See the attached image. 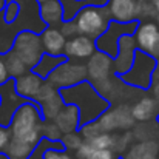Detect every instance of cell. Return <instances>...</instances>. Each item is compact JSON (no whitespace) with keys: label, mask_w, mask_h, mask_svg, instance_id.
Masks as SVG:
<instances>
[{"label":"cell","mask_w":159,"mask_h":159,"mask_svg":"<svg viewBox=\"0 0 159 159\" xmlns=\"http://www.w3.org/2000/svg\"><path fill=\"white\" fill-rule=\"evenodd\" d=\"M65 104H74L79 110V124L96 120L111 104L93 87L91 82L82 80L76 85L59 90Z\"/></svg>","instance_id":"6da1fadb"},{"label":"cell","mask_w":159,"mask_h":159,"mask_svg":"<svg viewBox=\"0 0 159 159\" xmlns=\"http://www.w3.org/2000/svg\"><path fill=\"white\" fill-rule=\"evenodd\" d=\"M42 124L43 117L40 114L39 105L34 101H25L12 114L8 127L11 138L20 139L36 147L42 138Z\"/></svg>","instance_id":"7a4b0ae2"},{"label":"cell","mask_w":159,"mask_h":159,"mask_svg":"<svg viewBox=\"0 0 159 159\" xmlns=\"http://www.w3.org/2000/svg\"><path fill=\"white\" fill-rule=\"evenodd\" d=\"M156 65H158V60L153 56L144 53L141 50H136L130 70L120 74L119 79L125 85H130L139 90H148L153 80V71Z\"/></svg>","instance_id":"3957f363"},{"label":"cell","mask_w":159,"mask_h":159,"mask_svg":"<svg viewBox=\"0 0 159 159\" xmlns=\"http://www.w3.org/2000/svg\"><path fill=\"white\" fill-rule=\"evenodd\" d=\"M73 20L77 26L79 34H85L91 39H96L107 30V26L111 20V16H110L107 5L85 6L74 16Z\"/></svg>","instance_id":"277c9868"},{"label":"cell","mask_w":159,"mask_h":159,"mask_svg":"<svg viewBox=\"0 0 159 159\" xmlns=\"http://www.w3.org/2000/svg\"><path fill=\"white\" fill-rule=\"evenodd\" d=\"M11 50L22 59V62L26 65L28 70H31L43 54V48H42L39 34L31 31V30L19 31L14 37Z\"/></svg>","instance_id":"5b68a950"},{"label":"cell","mask_w":159,"mask_h":159,"mask_svg":"<svg viewBox=\"0 0 159 159\" xmlns=\"http://www.w3.org/2000/svg\"><path fill=\"white\" fill-rule=\"evenodd\" d=\"M138 20H131V22H117V20H110L107 30L94 39V45L96 50L102 51V53L108 54L111 59L117 53V42L119 37L124 34H133L136 31L138 26Z\"/></svg>","instance_id":"8992f818"},{"label":"cell","mask_w":159,"mask_h":159,"mask_svg":"<svg viewBox=\"0 0 159 159\" xmlns=\"http://www.w3.org/2000/svg\"><path fill=\"white\" fill-rule=\"evenodd\" d=\"M85 79H87V66L84 63L82 65L73 63V62H70V59L62 62L59 66H56L47 77V80L50 84H53L57 90L76 85Z\"/></svg>","instance_id":"52a82bcc"},{"label":"cell","mask_w":159,"mask_h":159,"mask_svg":"<svg viewBox=\"0 0 159 159\" xmlns=\"http://www.w3.org/2000/svg\"><path fill=\"white\" fill-rule=\"evenodd\" d=\"M104 131L116 130H128L134 125V117L131 114V108L128 105H116L114 108H107L105 111L96 119Z\"/></svg>","instance_id":"ba28073f"},{"label":"cell","mask_w":159,"mask_h":159,"mask_svg":"<svg viewBox=\"0 0 159 159\" xmlns=\"http://www.w3.org/2000/svg\"><path fill=\"white\" fill-rule=\"evenodd\" d=\"M23 102H25V99L22 96H19L16 91L12 77H9L5 84L0 85V125L2 127L9 125L12 114Z\"/></svg>","instance_id":"9c48e42d"},{"label":"cell","mask_w":159,"mask_h":159,"mask_svg":"<svg viewBox=\"0 0 159 159\" xmlns=\"http://www.w3.org/2000/svg\"><path fill=\"white\" fill-rule=\"evenodd\" d=\"M136 50L138 47H136V40L133 34H124L119 37L117 53L113 57V71L116 76H120L130 70Z\"/></svg>","instance_id":"30bf717a"},{"label":"cell","mask_w":159,"mask_h":159,"mask_svg":"<svg viewBox=\"0 0 159 159\" xmlns=\"http://www.w3.org/2000/svg\"><path fill=\"white\" fill-rule=\"evenodd\" d=\"M94 51H96L94 39H91L85 34H76V36L70 37L63 47V54L68 59H77V60L88 59Z\"/></svg>","instance_id":"8fae6325"},{"label":"cell","mask_w":159,"mask_h":159,"mask_svg":"<svg viewBox=\"0 0 159 159\" xmlns=\"http://www.w3.org/2000/svg\"><path fill=\"white\" fill-rule=\"evenodd\" d=\"M85 66H87V77L91 80V84H94L110 76V70L113 68V59L108 54L96 50L88 57V63Z\"/></svg>","instance_id":"7c38bea8"},{"label":"cell","mask_w":159,"mask_h":159,"mask_svg":"<svg viewBox=\"0 0 159 159\" xmlns=\"http://www.w3.org/2000/svg\"><path fill=\"white\" fill-rule=\"evenodd\" d=\"M43 80L45 79L37 76L34 71H26L14 79V87H16V91L19 96H22L25 101H33L36 98L40 85L43 84Z\"/></svg>","instance_id":"4fadbf2b"},{"label":"cell","mask_w":159,"mask_h":159,"mask_svg":"<svg viewBox=\"0 0 159 159\" xmlns=\"http://www.w3.org/2000/svg\"><path fill=\"white\" fill-rule=\"evenodd\" d=\"M133 34H134L138 50L150 54L152 48H153V43H155L156 37L159 36V28L155 22H144L142 20V22L138 23L136 31Z\"/></svg>","instance_id":"5bb4252c"},{"label":"cell","mask_w":159,"mask_h":159,"mask_svg":"<svg viewBox=\"0 0 159 159\" xmlns=\"http://www.w3.org/2000/svg\"><path fill=\"white\" fill-rule=\"evenodd\" d=\"M39 37H40V43H42L43 53L54 54V56L63 54V47H65L66 37L60 33L59 28L47 26V28H43L39 33Z\"/></svg>","instance_id":"9a60e30c"},{"label":"cell","mask_w":159,"mask_h":159,"mask_svg":"<svg viewBox=\"0 0 159 159\" xmlns=\"http://www.w3.org/2000/svg\"><path fill=\"white\" fill-rule=\"evenodd\" d=\"M54 124L59 127V130L62 133H68V131H76L79 128V110L74 104H65L62 107V110L51 119Z\"/></svg>","instance_id":"2e32d148"},{"label":"cell","mask_w":159,"mask_h":159,"mask_svg":"<svg viewBox=\"0 0 159 159\" xmlns=\"http://www.w3.org/2000/svg\"><path fill=\"white\" fill-rule=\"evenodd\" d=\"M136 3L138 0H108V11L113 20L131 22L136 20Z\"/></svg>","instance_id":"e0dca14e"},{"label":"cell","mask_w":159,"mask_h":159,"mask_svg":"<svg viewBox=\"0 0 159 159\" xmlns=\"http://www.w3.org/2000/svg\"><path fill=\"white\" fill-rule=\"evenodd\" d=\"M39 14L48 26L59 25L63 20V9L59 0H47L43 3H39Z\"/></svg>","instance_id":"ac0fdd59"},{"label":"cell","mask_w":159,"mask_h":159,"mask_svg":"<svg viewBox=\"0 0 159 159\" xmlns=\"http://www.w3.org/2000/svg\"><path fill=\"white\" fill-rule=\"evenodd\" d=\"M159 156V145L155 141H141L130 145L124 159H152Z\"/></svg>","instance_id":"d6986e66"},{"label":"cell","mask_w":159,"mask_h":159,"mask_svg":"<svg viewBox=\"0 0 159 159\" xmlns=\"http://www.w3.org/2000/svg\"><path fill=\"white\" fill-rule=\"evenodd\" d=\"M158 105L155 102L153 98L150 96H145V98H141L131 108V114L134 117V120H139V122H147L150 119H153L156 114H158Z\"/></svg>","instance_id":"ffe728a7"},{"label":"cell","mask_w":159,"mask_h":159,"mask_svg":"<svg viewBox=\"0 0 159 159\" xmlns=\"http://www.w3.org/2000/svg\"><path fill=\"white\" fill-rule=\"evenodd\" d=\"M68 60V57L65 54H59V56H54V54H48L43 53L42 57L39 59V62L31 68V71H34L37 76H40L42 79H47L48 74L53 71L56 66H59L62 62Z\"/></svg>","instance_id":"44dd1931"},{"label":"cell","mask_w":159,"mask_h":159,"mask_svg":"<svg viewBox=\"0 0 159 159\" xmlns=\"http://www.w3.org/2000/svg\"><path fill=\"white\" fill-rule=\"evenodd\" d=\"M34 148L36 147H33L28 142L11 138L9 142L6 144V147L3 148V153L9 159H28L31 156V153H34Z\"/></svg>","instance_id":"7402d4cb"},{"label":"cell","mask_w":159,"mask_h":159,"mask_svg":"<svg viewBox=\"0 0 159 159\" xmlns=\"http://www.w3.org/2000/svg\"><path fill=\"white\" fill-rule=\"evenodd\" d=\"M63 105H65V102H63L60 93L57 91V93L53 94L51 98H48L47 101H43L42 104H39V108H40V114H42V117L51 120V119H54V116L62 110V107Z\"/></svg>","instance_id":"603a6c76"},{"label":"cell","mask_w":159,"mask_h":159,"mask_svg":"<svg viewBox=\"0 0 159 159\" xmlns=\"http://www.w3.org/2000/svg\"><path fill=\"white\" fill-rule=\"evenodd\" d=\"M3 59H5V65H6V70H8L9 77L16 79L20 74H23V73L28 71L26 65L22 62V59L14 53L12 50H9V51H6V53L3 54Z\"/></svg>","instance_id":"cb8c5ba5"},{"label":"cell","mask_w":159,"mask_h":159,"mask_svg":"<svg viewBox=\"0 0 159 159\" xmlns=\"http://www.w3.org/2000/svg\"><path fill=\"white\" fill-rule=\"evenodd\" d=\"M156 14H158V9L150 0H138L136 3V20L138 22L155 19Z\"/></svg>","instance_id":"d4e9b609"},{"label":"cell","mask_w":159,"mask_h":159,"mask_svg":"<svg viewBox=\"0 0 159 159\" xmlns=\"http://www.w3.org/2000/svg\"><path fill=\"white\" fill-rule=\"evenodd\" d=\"M93 148H113L114 145V134H111L110 131H102L99 134H96L94 138H91L90 141H87Z\"/></svg>","instance_id":"484cf974"},{"label":"cell","mask_w":159,"mask_h":159,"mask_svg":"<svg viewBox=\"0 0 159 159\" xmlns=\"http://www.w3.org/2000/svg\"><path fill=\"white\" fill-rule=\"evenodd\" d=\"M60 141H62V145L65 150H77L80 147V144L84 142L82 136L79 134V131H68V133H62L60 136Z\"/></svg>","instance_id":"4316f807"},{"label":"cell","mask_w":159,"mask_h":159,"mask_svg":"<svg viewBox=\"0 0 159 159\" xmlns=\"http://www.w3.org/2000/svg\"><path fill=\"white\" fill-rule=\"evenodd\" d=\"M79 134L82 136L84 141H90L91 138H94L96 134L102 133L104 130L101 128V125L98 124V120H90V122H85L82 125H79Z\"/></svg>","instance_id":"83f0119b"},{"label":"cell","mask_w":159,"mask_h":159,"mask_svg":"<svg viewBox=\"0 0 159 159\" xmlns=\"http://www.w3.org/2000/svg\"><path fill=\"white\" fill-rule=\"evenodd\" d=\"M19 11H20V3H17L16 0H8V5H5V8L2 9V17L5 23H14L19 16Z\"/></svg>","instance_id":"f1b7e54d"},{"label":"cell","mask_w":159,"mask_h":159,"mask_svg":"<svg viewBox=\"0 0 159 159\" xmlns=\"http://www.w3.org/2000/svg\"><path fill=\"white\" fill-rule=\"evenodd\" d=\"M131 139H133V133L124 130V133H120L119 136H114V145L111 150H116L117 153L127 152L128 147L131 145Z\"/></svg>","instance_id":"f546056e"},{"label":"cell","mask_w":159,"mask_h":159,"mask_svg":"<svg viewBox=\"0 0 159 159\" xmlns=\"http://www.w3.org/2000/svg\"><path fill=\"white\" fill-rule=\"evenodd\" d=\"M42 136L45 139H50V141H60L62 131L59 130V127L53 120H48V122L42 124Z\"/></svg>","instance_id":"4dcf8cb0"},{"label":"cell","mask_w":159,"mask_h":159,"mask_svg":"<svg viewBox=\"0 0 159 159\" xmlns=\"http://www.w3.org/2000/svg\"><path fill=\"white\" fill-rule=\"evenodd\" d=\"M84 159H114V153L110 148H90Z\"/></svg>","instance_id":"1f68e13d"},{"label":"cell","mask_w":159,"mask_h":159,"mask_svg":"<svg viewBox=\"0 0 159 159\" xmlns=\"http://www.w3.org/2000/svg\"><path fill=\"white\" fill-rule=\"evenodd\" d=\"M42 159H73L65 148H47L42 152Z\"/></svg>","instance_id":"d6a6232c"},{"label":"cell","mask_w":159,"mask_h":159,"mask_svg":"<svg viewBox=\"0 0 159 159\" xmlns=\"http://www.w3.org/2000/svg\"><path fill=\"white\" fill-rule=\"evenodd\" d=\"M60 33L65 36V37H73V36H76V34H79V31H77V26H76V23H74V20H62L60 22Z\"/></svg>","instance_id":"836d02e7"},{"label":"cell","mask_w":159,"mask_h":159,"mask_svg":"<svg viewBox=\"0 0 159 159\" xmlns=\"http://www.w3.org/2000/svg\"><path fill=\"white\" fill-rule=\"evenodd\" d=\"M11 139V131L8 127H2L0 125V152H3V148L6 147V144Z\"/></svg>","instance_id":"e575fe53"},{"label":"cell","mask_w":159,"mask_h":159,"mask_svg":"<svg viewBox=\"0 0 159 159\" xmlns=\"http://www.w3.org/2000/svg\"><path fill=\"white\" fill-rule=\"evenodd\" d=\"M8 79H9V74H8V70L5 65V59H3V54H0V85L5 84Z\"/></svg>","instance_id":"d590c367"},{"label":"cell","mask_w":159,"mask_h":159,"mask_svg":"<svg viewBox=\"0 0 159 159\" xmlns=\"http://www.w3.org/2000/svg\"><path fill=\"white\" fill-rule=\"evenodd\" d=\"M150 88H152L153 99H155V102H156V105H158V108H159V80H153L152 85H150Z\"/></svg>","instance_id":"8d00e7d4"},{"label":"cell","mask_w":159,"mask_h":159,"mask_svg":"<svg viewBox=\"0 0 159 159\" xmlns=\"http://www.w3.org/2000/svg\"><path fill=\"white\" fill-rule=\"evenodd\" d=\"M150 56H153L156 60L159 59V36L156 37V40H155V43H153V48H152V51H150Z\"/></svg>","instance_id":"74e56055"},{"label":"cell","mask_w":159,"mask_h":159,"mask_svg":"<svg viewBox=\"0 0 159 159\" xmlns=\"http://www.w3.org/2000/svg\"><path fill=\"white\" fill-rule=\"evenodd\" d=\"M150 2H152V3L155 5V8L158 9V12H159V0H150Z\"/></svg>","instance_id":"f35d334b"},{"label":"cell","mask_w":159,"mask_h":159,"mask_svg":"<svg viewBox=\"0 0 159 159\" xmlns=\"http://www.w3.org/2000/svg\"><path fill=\"white\" fill-rule=\"evenodd\" d=\"M5 5H6V0H0V9H3Z\"/></svg>","instance_id":"ab89813d"},{"label":"cell","mask_w":159,"mask_h":159,"mask_svg":"<svg viewBox=\"0 0 159 159\" xmlns=\"http://www.w3.org/2000/svg\"><path fill=\"white\" fill-rule=\"evenodd\" d=\"M155 19H156V25H158V28H159V12L156 14V17H155Z\"/></svg>","instance_id":"60d3db41"},{"label":"cell","mask_w":159,"mask_h":159,"mask_svg":"<svg viewBox=\"0 0 159 159\" xmlns=\"http://www.w3.org/2000/svg\"><path fill=\"white\" fill-rule=\"evenodd\" d=\"M37 3H43V2H47V0H36Z\"/></svg>","instance_id":"b9f144b4"},{"label":"cell","mask_w":159,"mask_h":159,"mask_svg":"<svg viewBox=\"0 0 159 159\" xmlns=\"http://www.w3.org/2000/svg\"><path fill=\"white\" fill-rule=\"evenodd\" d=\"M152 159H159V156H156V158H152Z\"/></svg>","instance_id":"7bdbcfd3"},{"label":"cell","mask_w":159,"mask_h":159,"mask_svg":"<svg viewBox=\"0 0 159 159\" xmlns=\"http://www.w3.org/2000/svg\"><path fill=\"white\" fill-rule=\"evenodd\" d=\"M158 66H159V59H158Z\"/></svg>","instance_id":"ee69618b"},{"label":"cell","mask_w":159,"mask_h":159,"mask_svg":"<svg viewBox=\"0 0 159 159\" xmlns=\"http://www.w3.org/2000/svg\"><path fill=\"white\" fill-rule=\"evenodd\" d=\"M158 145H159V141H158Z\"/></svg>","instance_id":"f6af8a7d"}]
</instances>
